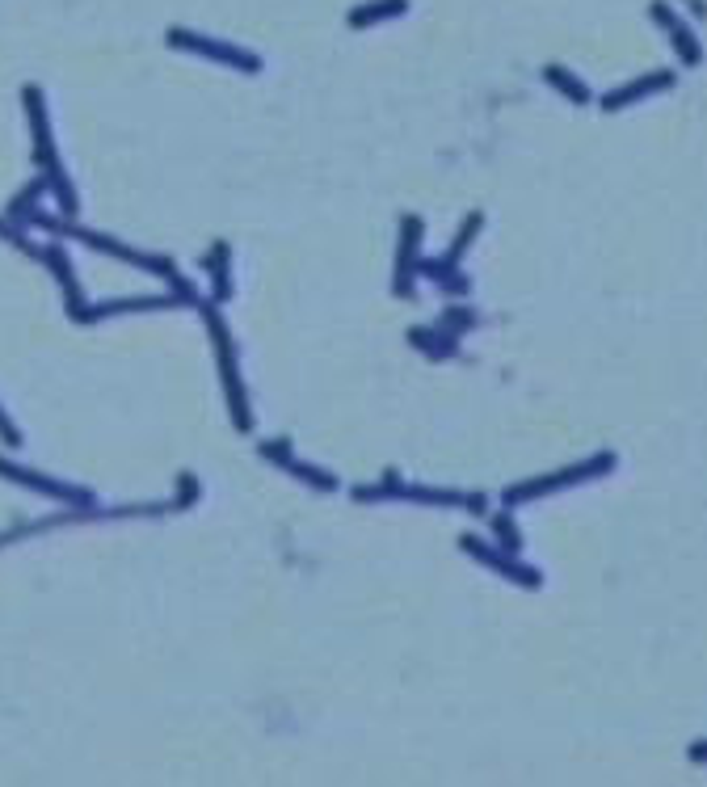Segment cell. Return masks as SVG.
<instances>
[{
  "mask_svg": "<svg viewBox=\"0 0 707 787\" xmlns=\"http://www.w3.org/2000/svg\"><path fill=\"white\" fill-rule=\"evenodd\" d=\"M615 455L602 451L594 459H581L573 468H560V472H548V476H535V480H522V484H510V489L501 493L505 510H518L522 501H535V497H548V493H560V489H573V484H585V480H598L606 472H615Z\"/></svg>",
  "mask_w": 707,
  "mask_h": 787,
  "instance_id": "6da1fadb",
  "label": "cell"
},
{
  "mask_svg": "<svg viewBox=\"0 0 707 787\" xmlns=\"http://www.w3.org/2000/svg\"><path fill=\"white\" fill-rule=\"evenodd\" d=\"M202 316H207V329H211L215 354H219V371H224L228 409H232L236 430H253V417H249V405H245V388H240V375H236V346H232V333H228V325H224V320H219L215 304H202Z\"/></svg>",
  "mask_w": 707,
  "mask_h": 787,
  "instance_id": "7a4b0ae2",
  "label": "cell"
},
{
  "mask_svg": "<svg viewBox=\"0 0 707 787\" xmlns=\"http://www.w3.org/2000/svg\"><path fill=\"white\" fill-rule=\"evenodd\" d=\"M169 47L173 51H194L202 59H215V64L224 68H236L245 76H257L261 72V55L245 51V47H232V43H215V38L198 34V30H181V26H169Z\"/></svg>",
  "mask_w": 707,
  "mask_h": 787,
  "instance_id": "3957f363",
  "label": "cell"
},
{
  "mask_svg": "<svg viewBox=\"0 0 707 787\" xmlns=\"http://www.w3.org/2000/svg\"><path fill=\"white\" fill-rule=\"evenodd\" d=\"M459 548L468 552L472 560H480L484 569H493L497 577H505V581H514V585H527V590H539L543 585V573L535 569V564H522L518 556H510V552H501L497 543H489V539H480V535H459Z\"/></svg>",
  "mask_w": 707,
  "mask_h": 787,
  "instance_id": "277c9868",
  "label": "cell"
},
{
  "mask_svg": "<svg viewBox=\"0 0 707 787\" xmlns=\"http://www.w3.org/2000/svg\"><path fill=\"white\" fill-rule=\"evenodd\" d=\"M649 17L665 30V38H670V47H674V55H678V64H686V68H699L703 64V43H699V34H695V26L691 22H682V17L674 13V5L670 0H649Z\"/></svg>",
  "mask_w": 707,
  "mask_h": 787,
  "instance_id": "5b68a950",
  "label": "cell"
},
{
  "mask_svg": "<svg viewBox=\"0 0 707 787\" xmlns=\"http://www.w3.org/2000/svg\"><path fill=\"white\" fill-rule=\"evenodd\" d=\"M421 236H426V224L421 215L404 211L400 215V249H396V274H392V291L400 299L413 295V278H417V261H421Z\"/></svg>",
  "mask_w": 707,
  "mask_h": 787,
  "instance_id": "8992f818",
  "label": "cell"
},
{
  "mask_svg": "<svg viewBox=\"0 0 707 787\" xmlns=\"http://www.w3.org/2000/svg\"><path fill=\"white\" fill-rule=\"evenodd\" d=\"M674 85H678V76H674L670 68H665V72H644V76L628 80V85H615L611 93H602L598 106H602L606 114H619V110H628V106L644 102V97H657V93L674 89Z\"/></svg>",
  "mask_w": 707,
  "mask_h": 787,
  "instance_id": "52a82bcc",
  "label": "cell"
},
{
  "mask_svg": "<svg viewBox=\"0 0 707 787\" xmlns=\"http://www.w3.org/2000/svg\"><path fill=\"white\" fill-rule=\"evenodd\" d=\"M261 455L266 459H274L282 472H291L295 480H303V484H312V489H325V493H333L337 489V476H329L325 468H312V463H299L295 459V447H291V438H274V442H261Z\"/></svg>",
  "mask_w": 707,
  "mask_h": 787,
  "instance_id": "ba28073f",
  "label": "cell"
},
{
  "mask_svg": "<svg viewBox=\"0 0 707 787\" xmlns=\"http://www.w3.org/2000/svg\"><path fill=\"white\" fill-rule=\"evenodd\" d=\"M0 476H5V480H17V484H30V489L51 493V497H59V501H76V506H89V501H93L85 489H72V484H59V480H51V476H38V472H30V468H17V463H9V459H0Z\"/></svg>",
  "mask_w": 707,
  "mask_h": 787,
  "instance_id": "9c48e42d",
  "label": "cell"
},
{
  "mask_svg": "<svg viewBox=\"0 0 707 787\" xmlns=\"http://www.w3.org/2000/svg\"><path fill=\"white\" fill-rule=\"evenodd\" d=\"M22 97H26L30 127H34V160H38V165H47V160L55 156V148H51V123H47L43 89H38V85H26V89H22Z\"/></svg>",
  "mask_w": 707,
  "mask_h": 787,
  "instance_id": "30bf717a",
  "label": "cell"
},
{
  "mask_svg": "<svg viewBox=\"0 0 707 787\" xmlns=\"http://www.w3.org/2000/svg\"><path fill=\"white\" fill-rule=\"evenodd\" d=\"M543 80L564 97V102H573V106H590L594 102V93H590V85L573 72V68H564V64H548L543 68Z\"/></svg>",
  "mask_w": 707,
  "mask_h": 787,
  "instance_id": "8fae6325",
  "label": "cell"
},
{
  "mask_svg": "<svg viewBox=\"0 0 707 787\" xmlns=\"http://www.w3.org/2000/svg\"><path fill=\"white\" fill-rule=\"evenodd\" d=\"M409 13V0H371V5H358L346 13V26L350 30H367V26H379V22H392V17H404Z\"/></svg>",
  "mask_w": 707,
  "mask_h": 787,
  "instance_id": "7c38bea8",
  "label": "cell"
},
{
  "mask_svg": "<svg viewBox=\"0 0 707 787\" xmlns=\"http://www.w3.org/2000/svg\"><path fill=\"white\" fill-rule=\"evenodd\" d=\"M228 257H232V249L224 245V240H215V245H211V257H207L211 287H215V304H219V299H228V295H232V270H228Z\"/></svg>",
  "mask_w": 707,
  "mask_h": 787,
  "instance_id": "4fadbf2b",
  "label": "cell"
},
{
  "mask_svg": "<svg viewBox=\"0 0 707 787\" xmlns=\"http://www.w3.org/2000/svg\"><path fill=\"white\" fill-rule=\"evenodd\" d=\"M409 341H413L417 350H426L430 358H455V354H459L455 333H438V329H409Z\"/></svg>",
  "mask_w": 707,
  "mask_h": 787,
  "instance_id": "5bb4252c",
  "label": "cell"
},
{
  "mask_svg": "<svg viewBox=\"0 0 707 787\" xmlns=\"http://www.w3.org/2000/svg\"><path fill=\"white\" fill-rule=\"evenodd\" d=\"M480 228H484V211H472L468 219H463V228L455 232V240H451V249H447V266H459L463 261V253H468L472 245H476V236H480Z\"/></svg>",
  "mask_w": 707,
  "mask_h": 787,
  "instance_id": "9a60e30c",
  "label": "cell"
},
{
  "mask_svg": "<svg viewBox=\"0 0 707 787\" xmlns=\"http://www.w3.org/2000/svg\"><path fill=\"white\" fill-rule=\"evenodd\" d=\"M489 531L497 535V548H501V552H510V556L522 552V531L514 527L510 514H489Z\"/></svg>",
  "mask_w": 707,
  "mask_h": 787,
  "instance_id": "2e32d148",
  "label": "cell"
},
{
  "mask_svg": "<svg viewBox=\"0 0 707 787\" xmlns=\"http://www.w3.org/2000/svg\"><path fill=\"white\" fill-rule=\"evenodd\" d=\"M43 257H47V266L55 270V278L64 282V291H68V299H72V304H68V312H76V308H80V287H76V278H72V266H68L64 249H47Z\"/></svg>",
  "mask_w": 707,
  "mask_h": 787,
  "instance_id": "e0dca14e",
  "label": "cell"
},
{
  "mask_svg": "<svg viewBox=\"0 0 707 787\" xmlns=\"http://www.w3.org/2000/svg\"><path fill=\"white\" fill-rule=\"evenodd\" d=\"M47 190V177H38V181H30L26 186V194L22 198H13V207H9V219H34L38 211H34V198Z\"/></svg>",
  "mask_w": 707,
  "mask_h": 787,
  "instance_id": "ac0fdd59",
  "label": "cell"
},
{
  "mask_svg": "<svg viewBox=\"0 0 707 787\" xmlns=\"http://www.w3.org/2000/svg\"><path fill=\"white\" fill-rule=\"evenodd\" d=\"M472 325H480V316H476V312H468L463 304H455V308L442 312V329H455V337H459L463 329H472Z\"/></svg>",
  "mask_w": 707,
  "mask_h": 787,
  "instance_id": "d6986e66",
  "label": "cell"
},
{
  "mask_svg": "<svg viewBox=\"0 0 707 787\" xmlns=\"http://www.w3.org/2000/svg\"><path fill=\"white\" fill-rule=\"evenodd\" d=\"M463 510H472L476 518H489V497H484V493H468V501H463Z\"/></svg>",
  "mask_w": 707,
  "mask_h": 787,
  "instance_id": "ffe728a7",
  "label": "cell"
},
{
  "mask_svg": "<svg viewBox=\"0 0 707 787\" xmlns=\"http://www.w3.org/2000/svg\"><path fill=\"white\" fill-rule=\"evenodd\" d=\"M686 758H691V762H707V741H695L691 750H686Z\"/></svg>",
  "mask_w": 707,
  "mask_h": 787,
  "instance_id": "44dd1931",
  "label": "cell"
},
{
  "mask_svg": "<svg viewBox=\"0 0 707 787\" xmlns=\"http://www.w3.org/2000/svg\"><path fill=\"white\" fill-rule=\"evenodd\" d=\"M691 5H695V13H699V17H707V5H703V0H691Z\"/></svg>",
  "mask_w": 707,
  "mask_h": 787,
  "instance_id": "7402d4cb",
  "label": "cell"
}]
</instances>
